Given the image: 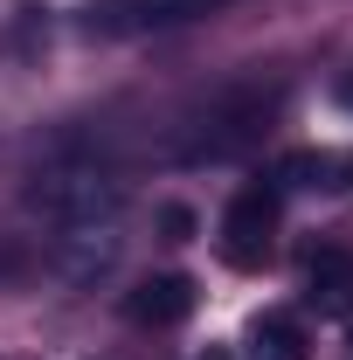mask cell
Here are the masks:
<instances>
[{
  "instance_id": "9c48e42d",
  "label": "cell",
  "mask_w": 353,
  "mask_h": 360,
  "mask_svg": "<svg viewBox=\"0 0 353 360\" xmlns=\"http://www.w3.org/2000/svg\"><path fill=\"white\" fill-rule=\"evenodd\" d=\"M243 360H312L305 326L284 319V312H264L257 326H250V340H243Z\"/></svg>"
},
{
  "instance_id": "3957f363",
  "label": "cell",
  "mask_w": 353,
  "mask_h": 360,
  "mask_svg": "<svg viewBox=\"0 0 353 360\" xmlns=\"http://www.w3.org/2000/svg\"><path fill=\"white\" fill-rule=\"evenodd\" d=\"M229 0H90L77 14L84 35H104V42H125V35H167V28H187L201 14H215Z\"/></svg>"
},
{
  "instance_id": "52a82bcc",
  "label": "cell",
  "mask_w": 353,
  "mask_h": 360,
  "mask_svg": "<svg viewBox=\"0 0 353 360\" xmlns=\"http://www.w3.org/2000/svg\"><path fill=\"white\" fill-rule=\"evenodd\" d=\"M270 187H312V194H340V187H353V153H333V146H319V153H284Z\"/></svg>"
},
{
  "instance_id": "30bf717a",
  "label": "cell",
  "mask_w": 353,
  "mask_h": 360,
  "mask_svg": "<svg viewBox=\"0 0 353 360\" xmlns=\"http://www.w3.org/2000/svg\"><path fill=\"white\" fill-rule=\"evenodd\" d=\"M160 222H167V236H174V243H180V236H187V229H194V215H187V208H167V215H160Z\"/></svg>"
},
{
  "instance_id": "5b68a950",
  "label": "cell",
  "mask_w": 353,
  "mask_h": 360,
  "mask_svg": "<svg viewBox=\"0 0 353 360\" xmlns=\"http://www.w3.org/2000/svg\"><path fill=\"white\" fill-rule=\"evenodd\" d=\"M118 250H125L118 222H77V229H56L49 236V270L63 284H97L104 270L118 264Z\"/></svg>"
},
{
  "instance_id": "6da1fadb",
  "label": "cell",
  "mask_w": 353,
  "mask_h": 360,
  "mask_svg": "<svg viewBox=\"0 0 353 360\" xmlns=\"http://www.w3.org/2000/svg\"><path fill=\"white\" fill-rule=\"evenodd\" d=\"M28 208L49 229H77V222H118L125 208V187L104 174V167H42L28 180Z\"/></svg>"
},
{
  "instance_id": "ba28073f",
  "label": "cell",
  "mask_w": 353,
  "mask_h": 360,
  "mask_svg": "<svg viewBox=\"0 0 353 360\" xmlns=\"http://www.w3.org/2000/svg\"><path fill=\"white\" fill-rule=\"evenodd\" d=\"M305 298L319 312H347L353 305V250H333V243L305 250Z\"/></svg>"
},
{
  "instance_id": "8992f818",
  "label": "cell",
  "mask_w": 353,
  "mask_h": 360,
  "mask_svg": "<svg viewBox=\"0 0 353 360\" xmlns=\"http://www.w3.org/2000/svg\"><path fill=\"white\" fill-rule=\"evenodd\" d=\"M194 305H201L194 277L187 270H160V277H146L132 298H125V319L132 326H180V319H194Z\"/></svg>"
},
{
  "instance_id": "7a4b0ae2",
  "label": "cell",
  "mask_w": 353,
  "mask_h": 360,
  "mask_svg": "<svg viewBox=\"0 0 353 360\" xmlns=\"http://www.w3.org/2000/svg\"><path fill=\"white\" fill-rule=\"evenodd\" d=\"M215 250H222L229 270H264L270 264V250H277V187L270 180H250V187L229 194V208L215 222Z\"/></svg>"
},
{
  "instance_id": "277c9868",
  "label": "cell",
  "mask_w": 353,
  "mask_h": 360,
  "mask_svg": "<svg viewBox=\"0 0 353 360\" xmlns=\"http://www.w3.org/2000/svg\"><path fill=\"white\" fill-rule=\"evenodd\" d=\"M270 104L277 97H229V104H215L201 125H194V139L180 146V160H229V153H243V146H257V139L270 132L264 118H270Z\"/></svg>"
}]
</instances>
